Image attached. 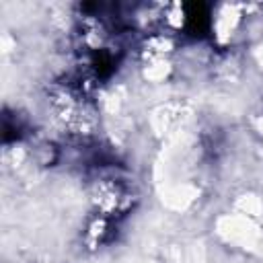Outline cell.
<instances>
[{
  "label": "cell",
  "instance_id": "1",
  "mask_svg": "<svg viewBox=\"0 0 263 263\" xmlns=\"http://www.w3.org/2000/svg\"><path fill=\"white\" fill-rule=\"evenodd\" d=\"M92 199L103 216H111L115 212L127 210V205L132 203V191L117 179H101L95 183Z\"/></svg>",
  "mask_w": 263,
  "mask_h": 263
}]
</instances>
